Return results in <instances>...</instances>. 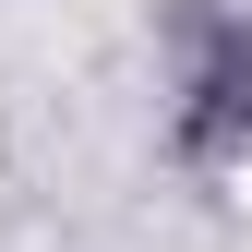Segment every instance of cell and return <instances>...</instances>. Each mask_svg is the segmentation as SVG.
<instances>
[{
	"instance_id": "cell-1",
	"label": "cell",
	"mask_w": 252,
	"mask_h": 252,
	"mask_svg": "<svg viewBox=\"0 0 252 252\" xmlns=\"http://www.w3.org/2000/svg\"><path fill=\"white\" fill-rule=\"evenodd\" d=\"M180 132H192V156H252V36H240V24L204 36V72H192Z\"/></svg>"
}]
</instances>
